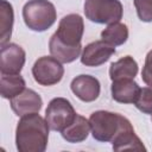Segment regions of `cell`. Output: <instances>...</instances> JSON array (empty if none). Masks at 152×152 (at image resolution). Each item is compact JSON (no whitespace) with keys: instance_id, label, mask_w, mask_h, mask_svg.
Listing matches in <instances>:
<instances>
[{"instance_id":"cell-6","label":"cell","mask_w":152,"mask_h":152,"mask_svg":"<svg viewBox=\"0 0 152 152\" xmlns=\"http://www.w3.org/2000/svg\"><path fill=\"white\" fill-rule=\"evenodd\" d=\"M76 115L77 113L71 102L64 97L52 99L45 109V120L50 129L55 132H62L66 128L75 120Z\"/></svg>"},{"instance_id":"cell-13","label":"cell","mask_w":152,"mask_h":152,"mask_svg":"<svg viewBox=\"0 0 152 152\" xmlns=\"http://www.w3.org/2000/svg\"><path fill=\"white\" fill-rule=\"evenodd\" d=\"M140 87L134 80H116L112 81L110 93L114 101L119 103H134L140 93Z\"/></svg>"},{"instance_id":"cell-15","label":"cell","mask_w":152,"mask_h":152,"mask_svg":"<svg viewBox=\"0 0 152 152\" xmlns=\"http://www.w3.org/2000/svg\"><path fill=\"white\" fill-rule=\"evenodd\" d=\"M139 70L137 61L132 56H125L116 62H113L109 66V77L112 81L116 80H134Z\"/></svg>"},{"instance_id":"cell-18","label":"cell","mask_w":152,"mask_h":152,"mask_svg":"<svg viewBox=\"0 0 152 152\" xmlns=\"http://www.w3.org/2000/svg\"><path fill=\"white\" fill-rule=\"evenodd\" d=\"M102 40L109 43L113 46L122 45L128 39V27L126 24L116 21L109 24L102 32H101Z\"/></svg>"},{"instance_id":"cell-12","label":"cell","mask_w":152,"mask_h":152,"mask_svg":"<svg viewBox=\"0 0 152 152\" xmlns=\"http://www.w3.org/2000/svg\"><path fill=\"white\" fill-rule=\"evenodd\" d=\"M110 142L114 151H125V150L145 151L146 150L140 138L135 134L134 128L127 118L125 119L122 126L120 127L119 132L116 133V135Z\"/></svg>"},{"instance_id":"cell-16","label":"cell","mask_w":152,"mask_h":152,"mask_svg":"<svg viewBox=\"0 0 152 152\" xmlns=\"http://www.w3.org/2000/svg\"><path fill=\"white\" fill-rule=\"evenodd\" d=\"M14 23V12L7 0H0V44L10 43Z\"/></svg>"},{"instance_id":"cell-3","label":"cell","mask_w":152,"mask_h":152,"mask_svg":"<svg viewBox=\"0 0 152 152\" xmlns=\"http://www.w3.org/2000/svg\"><path fill=\"white\" fill-rule=\"evenodd\" d=\"M23 19L30 30L44 32L55 24L57 12L49 0H28L23 7Z\"/></svg>"},{"instance_id":"cell-9","label":"cell","mask_w":152,"mask_h":152,"mask_svg":"<svg viewBox=\"0 0 152 152\" xmlns=\"http://www.w3.org/2000/svg\"><path fill=\"white\" fill-rule=\"evenodd\" d=\"M115 53V46L104 40H95L86 45L81 53V63L86 66H100Z\"/></svg>"},{"instance_id":"cell-21","label":"cell","mask_w":152,"mask_h":152,"mask_svg":"<svg viewBox=\"0 0 152 152\" xmlns=\"http://www.w3.org/2000/svg\"><path fill=\"white\" fill-rule=\"evenodd\" d=\"M141 78L146 86L152 87V50H150L145 57V63L141 71Z\"/></svg>"},{"instance_id":"cell-7","label":"cell","mask_w":152,"mask_h":152,"mask_svg":"<svg viewBox=\"0 0 152 152\" xmlns=\"http://www.w3.org/2000/svg\"><path fill=\"white\" fill-rule=\"evenodd\" d=\"M64 75L62 62L52 56L39 57L32 66V76L40 86H55L59 83Z\"/></svg>"},{"instance_id":"cell-20","label":"cell","mask_w":152,"mask_h":152,"mask_svg":"<svg viewBox=\"0 0 152 152\" xmlns=\"http://www.w3.org/2000/svg\"><path fill=\"white\" fill-rule=\"evenodd\" d=\"M138 18L144 23H152V0H133Z\"/></svg>"},{"instance_id":"cell-5","label":"cell","mask_w":152,"mask_h":152,"mask_svg":"<svg viewBox=\"0 0 152 152\" xmlns=\"http://www.w3.org/2000/svg\"><path fill=\"white\" fill-rule=\"evenodd\" d=\"M86 18L95 24H113L120 21L124 8L120 0H86Z\"/></svg>"},{"instance_id":"cell-2","label":"cell","mask_w":152,"mask_h":152,"mask_svg":"<svg viewBox=\"0 0 152 152\" xmlns=\"http://www.w3.org/2000/svg\"><path fill=\"white\" fill-rule=\"evenodd\" d=\"M49 125L38 113L20 116L15 128V145L19 152H44L49 141Z\"/></svg>"},{"instance_id":"cell-19","label":"cell","mask_w":152,"mask_h":152,"mask_svg":"<svg viewBox=\"0 0 152 152\" xmlns=\"http://www.w3.org/2000/svg\"><path fill=\"white\" fill-rule=\"evenodd\" d=\"M134 104L144 114H152V87L141 88Z\"/></svg>"},{"instance_id":"cell-4","label":"cell","mask_w":152,"mask_h":152,"mask_svg":"<svg viewBox=\"0 0 152 152\" xmlns=\"http://www.w3.org/2000/svg\"><path fill=\"white\" fill-rule=\"evenodd\" d=\"M125 116L108 110H96L89 116L91 135L100 142H110L125 121Z\"/></svg>"},{"instance_id":"cell-1","label":"cell","mask_w":152,"mask_h":152,"mask_svg":"<svg viewBox=\"0 0 152 152\" xmlns=\"http://www.w3.org/2000/svg\"><path fill=\"white\" fill-rule=\"evenodd\" d=\"M84 32V23L80 14L64 15L57 31L49 40V50L52 57L62 63H71L82 53L81 40Z\"/></svg>"},{"instance_id":"cell-10","label":"cell","mask_w":152,"mask_h":152,"mask_svg":"<svg viewBox=\"0 0 152 152\" xmlns=\"http://www.w3.org/2000/svg\"><path fill=\"white\" fill-rule=\"evenodd\" d=\"M10 104L15 115L24 116L31 113H39L43 106V100L37 91L26 88L19 95L11 99Z\"/></svg>"},{"instance_id":"cell-22","label":"cell","mask_w":152,"mask_h":152,"mask_svg":"<svg viewBox=\"0 0 152 152\" xmlns=\"http://www.w3.org/2000/svg\"><path fill=\"white\" fill-rule=\"evenodd\" d=\"M151 120H152V118H151Z\"/></svg>"},{"instance_id":"cell-14","label":"cell","mask_w":152,"mask_h":152,"mask_svg":"<svg viewBox=\"0 0 152 152\" xmlns=\"http://www.w3.org/2000/svg\"><path fill=\"white\" fill-rule=\"evenodd\" d=\"M89 132H90L89 119H86L84 116L77 114L75 120L66 128H64L61 132V134L65 141L71 144H77L84 141L88 138Z\"/></svg>"},{"instance_id":"cell-17","label":"cell","mask_w":152,"mask_h":152,"mask_svg":"<svg viewBox=\"0 0 152 152\" xmlns=\"http://www.w3.org/2000/svg\"><path fill=\"white\" fill-rule=\"evenodd\" d=\"M25 80L20 74L17 75H5L1 74L0 78V94L4 99H13L14 96L19 95L21 91L26 89Z\"/></svg>"},{"instance_id":"cell-8","label":"cell","mask_w":152,"mask_h":152,"mask_svg":"<svg viewBox=\"0 0 152 152\" xmlns=\"http://www.w3.org/2000/svg\"><path fill=\"white\" fill-rule=\"evenodd\" d=\"M26 59L24 49L15 43H6L0 49V71L5 75L20 74Z\"/></svg>"},{"instance_id":"cell-11","label":"cell","mask_w":152,"mask_h":152,"mask_svg":"<svg viewBox=\"0 0 152 152\" xmlns=\"http://www.w3.org/2000/svg\"><path fill=\"white\" fill-rule=\"evenodd\" d=\"M71 91L83 102L95 101L101 91L99 80L91 75H78L70 83Z\"/></svg>"}]
</instances>
